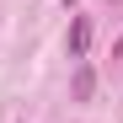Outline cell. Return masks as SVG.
Returning <instances> with one entry per match:
<instances>
[{
    "mask_svg": "<svg viewBox=\"0 0 123 123\" xmlns=\"http://www.w3.org/2000/svg\"><path fill=\"white\" fill-rule=\"evenodd\" d=\"M64 6H75V0H64Z\"/></svg>",
    "mask_w": 123,
    "mask_h": 123,
    "instance_id": "3957f363",
    "label": "cell"
},
{
    "mask_svg": "<svg viewBox=\"0 0 123 123\" xmlns=\"http://www.w3.org/2000/svg\"><path fill=\"white\" fill-rule=\"evenodd\" d=\"M64 48H70V59H86V48H91V16H70Z\"/></svg>",
    "mask_w": 123,
    "mask_h": 123,
    "instance_id": "6da1fadb",
    "label": "cell"
},
{
    "mask_svg": "<svg viewBox=\"0 0 123 123\" xmlns=\"http://www.w3.org/2000/svg\"><path fill=\"white\" fill-rule=\"evenodd\" d=\"M91 91H96V70L80 59V64H75V80H70V96L75 102H91Z\"/></svg>",
    "mask_w": 123,
    "mask_h": 123,
    "instance_id": "7a4b0ae2",
    "label": "cell"
}]
</instances>
